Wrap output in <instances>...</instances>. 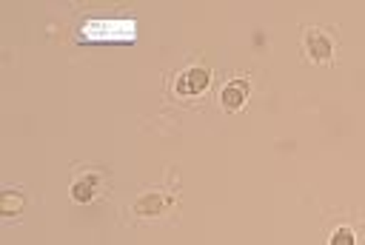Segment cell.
Segmentation results:
<instances>
[{"label":"cell","mask_w":365,"mask_h":245,"mask_svg":"<svg viewBox=\"0 0 365 245\" xmlns=\"http://www.w3.org/2000/svg\"><path fill=\"white\" fill-rule=\"evenodd\" d=\"M23 205H26L23 191H17V188H3V194H0V214H3V217H17V214L23 211Z\"/></svg>","instance_id":"5b68a950"},{"label":"cell","mask_w":365,"mask_h":245,"mask_svg":"<svg viewBox=\"0 0 365 245\" xmlns=\"http://www.w3.org/2000/svg\"><path fill=\"white\" fill-rule=\"evenodd\" d=\"M305 57L317 66H331V57H334V40L328 37V31L322 28H305Z\"/></svg>","instance_id":"6da1fadb"},{"label":"cell","mask_w":365,"mask_h":245,"mask_svg":"<svg viewBox=\"0 0 365 245\" xmlns=\"http://www.w3.org/2000/svg\"><path fill=\"white\" fill-rule=\"evenodd\" d=\"M245 100H248V83H242V80L228 83V85L222 88V94H220V103H222V108H228V111L242 108Z\"/></svg>","instance_id":"3957f363"},{"label":"cell","mask_w":365,"mask_h":245,"mask_svg":"<svg viewBox=\"0 0 365 245\" xmlns=\"http://www.w3.org/2000/svg\"><path fill=\"white\" fill-rule=\"evenodd\" d=\"M211 83V74L205 68H188L177 77V94H202Z\"/></svg>","instance_id":"7a4b0ae2"},{"label":"cell","mask_w":365,"mask_h":245,"mask_svg":"<svg viewBox=\"0 0 365 245\" xmlns=\"http://www.w3.org/2000/svg\"><path fill=\"white\" fill-rule=\"evenodd\" d=\"M168 205H171V197H165V194H145V197L137 199L134 214H140V217H157V214H163Z\"/></svg>","instance_id":"277c9868"},{"label":"cell","mask_w":365,"mask_h":245,"mask_svg":"<svg viewBox=\"0 0 365 245\" xmlns=\"http://www.w3.org/2000/svg\"><path fill=\"white\" fill-rule=\"evenodd\" d=\"M94 194H97V177L94 174H86L83 179H77L71 185V197L77 202H88V199H94Z\"/></svg>","instance_id":"8992f818"},{"label":"cell","mask_w":365,"mask_h":245,"mask_svg":"<svg viewBox=\"0 0 365 245\" xmlns=\"http://www.w3.org/2000/svg\"><path fill=\"white\" fill-rule=\"evenodd\" d=\"M331 245H354V234L348 228H339V231H334Z\"/></svg>","instance_id":"52a82bcc"}]
</instances>
